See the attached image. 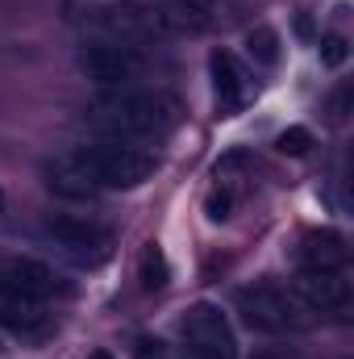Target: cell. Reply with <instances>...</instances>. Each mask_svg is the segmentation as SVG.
<instances>
[{"instance_id":"1","label":"cell","mask_w":354,"mask_h":359,"mask_svg":"<svg viewBox=\"0 0 354 359\" xmlns=\"http://www.w3.org/2000/svg\"><path fill=\"white\" fill-rule=\"evenodd\" d=\"M96 113L121 138H163L183 117L176 96L159 88H108L96 100Z\"/></svg>"},{"instance_id":"2","label":"cell","mask_w":354,"mask_h":359,"mask_svg":"<svg viewBox=\"0 0 354 359\" xmlns=\"http://www.w3.org/2000/svg\"><path fill=\"white\" fill-rule=\"evenodd\" d=\"M84 159L92 163L100 188H138L155 176V151H146V147H138V138H121V134L88 142Z\"/></svg>"},{"instance_id":"3","label":"cell","mask_w":354,"mask_h":359,"mask_svg":"<svg viewBox=\"0 0 354 359\" xmlns=\"http://www.w3.org/2000/svg\"><path fill=\"white\" fill-rule=\"evenodd\" d=\"M238 309H242L246 326L259 330V334H292V330H304L309 326V309L296 301V292L292 288H279L271 280H259V284L242 288Z\"/></svg>"},{"instance_id":"4","label":"cell","mask_w":354,"mask_h":359,"mask_svg":"<svg viewBox=\"0 0 354 359\" xmlns=\"http://www.w3.org/2000/svg\"><path fill=\"white\" fill-rule=\"evenodd\" d=\"M183 347L192 359H238V339H234V326L225 318L221 305L213 301H196L187 313H183Z\"/></svg>"},{"instance_id":"5","label":"cell","mask_w":354,"mask_h":359,"mask_svg":"<svg viewBox=\"0 0 354 359\" xmlns=\"http://www.w3.org/2000/svg\"><path fill=\"white\" fill-rule=\"evenodd\" d=\"M88 25L100 29L108 42H150L163 38L155 0H113V4H92Z\"/></svg>"},{"instance_id":"6","label":"cell","mask_w":354,"mask_h":359,"mask_svg":"<svg viewBox=\"0 0 354 359\" xmlns=\"http://www.w3.org/2000/svg\"><path fill=\"white\" fill-rule=\"evenodd\" d=\"M80 72L100 88H129V80H138V72H142V59L125 42L92 38L80 46Z\"/></svg>"},{"instance_id":"7","label":"cell","mask_w":354,"mask_h":359,"mask_svg":"<svg viewBox=\"0 0 354 359\" xmlns=\"http://www.w3.org/2000/svg\"><path fill=\"white\" fill-rule=\"evenodd\" d=\"M46 238L59 247V255L76 259L80 268H96L108 259V247H113V234L96 222L84 217H50L46 222Z\"/></svg>"},{"instance_id":"8","label":"cell","mask_w":354,"mask_h":359,"mask_svg":"<svg viewBox=\"0 0 354 359\" xmlns=\"http://www.w3.org/2000/svg\"><path fill=\"white\" fill-rule=\"evenodd\" d=\"M0 288L17 297H34V301H50L67 292V284L55 276V268L29 255H0Z\"/></svg>"},{"instance_id":"9","label":"cell","mask_w":354,"mask_h":359,"mask_svg":"<svg viewBox=\"0 0 354 359\" xmlns=\"http://www.w3.org/2000/svg\"><path fill=\"white\" fill-rule=\"evenodd\" d=\"M292 292L309 313H334L351 305V280L338 268H300V276L292 280Z\"/></svg>"},{"instance_id":"10","label":"cell","mask_w":354,"mask_h":359,"mask_svg":"<svg viewBox=\"0 0 354 359\" xmlns=\"http://www.w3.org/2000/svg\"><path fill=\"white\" fill-rule=\"evenodd\" d=\"M46 188L63 201H92L100 192V180L92 172V163L84 159V151H67V155H55L46 159Z\"/></svg>"},{"instance_id":"11","label":"cell","mask_w":354,"mask_h":359,"mask_svg":"<svg viewBox=\"0 0 354 359\" xmlns=\"http://www.w3.org/2000/svg\"><path fill=\"white\" fill-rule=\"evenodd\" d=\"M208 72H213V96H217V109L225 117H234L250 96H255V84L246 76V67L229 55V50H213L208 55Z\"/></svg>"},{"instance_id":"12","label":"cell","mask_w":354,"mask_h":359,"mask_svg":"<svg viewBox=\"0 0 354 359\" xmlns=\"http://www.w3.org/2000/svg\"><path fill=\"white\" fill-rule=\"evenodd\" d=\"M0 326L17 339H46L55 330L50 313H46V301H34V297H17V292H4L0 288Z\"/></svg>"},{"instance_id":"13","label":"cell","mask_w":354,"mask_h":359,"mask_svg":"<svg viewBox=\"0 0 354 359\" xmlns=\"http://www.w3.org/2000/svg\"><path fill=\"white\" fill-rule=\"evenodd\" d=\"M155 13H159V25H163V38L167 34H204L217 25V4L213 0H155Z\"/></svg>"},{"instance_id":"14","label":"cell","mask_w":354,"mask_h":359,"mask_svg":"<svg viewBox=\"0 0 354 359\" xmlns=\"http://www.w3.org/2000/svg\"><path fill=\"white\" fill-rule=\"evenodd\" d=\"M346 259H351L346 238L334 234V230H313V234H304V243H300V264H304V268H338L342 271Z\"/></svg>"},{"instance_id":"15","label":"cell","mask_w":354,"mask_h":359,"mask_svg":"<svg viewBox=\"0 0 354 359\" xmlns=\"http://www.w3.org/2000/svg\"><path fill=\"white\" fill-rule=\"evenodd\" d=\"M138 280H142V288H146V292L167 288V280H171V264H167V255H163V247H159V243H146V247H142Z\"/></svg>"},{"instance_id":"16","label":"cell","mask_w":354,"mask_h":359,"mask_svg":"<svg viewBox=\"0 0 354 359\" xmlns=\"http://www.w3.org/2000/svg\"><path fill=\"white\" fill-rule=\"evenodd\" d=\"M246 55H250L259 67H275V63H279V34H275L271 25L246 29Z\"/></svg>"},{"instance_id":"17","label":"cell","mask_w":354,"mask_h":359,"mask_svg":"<svg viewBox=\"0 0 354 359\" xmlns=\"http://www.w3.org/2000/svg\"><path fill=\"white\" fill-rule=\"evenodd\" d=\"M275 147H279V155L300 159V155H309V151H313V134H309L304 126H288V130L275 138Z\"/></svg>"},{"instance_id":"18","label":"cell","mask_w":354,"mask_h":359,"mask_svg":"<svg viewBox=\"0 0 354 359\" xmlns=\"http://www.w3.org/2000/svg\"><path fill=\"white\" fill-rule=\"evenodd\" d=\"M204 213H208V222H229V213H234V192H229V184H217V188L208 192Z\"/></svg>"},{"instance_id":"19","label":"cell","mask_w":354,"mask_h":359,"mask_svg":"<svg viewBox=\"0 0 354 359\" xmlns=\"http://www.w3.org/2000/svg\"><path fill=\"white\" fill-rule=\"evenodd\" d=\"M346 59H351V42L342 34H325L321 38V63L325 67H342Z\"/></svg>"},{"instance_id":"20","label":"cell","mask_w":354,"mask_h":359,"mask_svg":"<svg viewBox=\"0 0 354 359\" xmlns=\"http://www.w3.org/2000/svg\"><path fill=\"white\" fill-rule=\"evenodd\" d=\"M134 359H167L163 339H155V334H138V339H134Z\"/></svg>"},{"instance_id":"21","label":"cell","mask_w":354,"mask_h":359,"mask_svg":"<svg viewBox=\"0 0 354 359\" xmlns=\"http://www.w3.org/2000/svg\"><path fill=\"white\" fill-rule=\"evenodd\" d=\"M346 113H351V84H342V88L330 96V117L334 121H346Z\"/></svg>"},{"instance_id":"22","label":"cell","mask_w":354,"mask_h":359,"mask_svg":"<svg viewBox=\"0 0 354 359\" xmlns=\"http://www.w3.org/2000/svg\"><path fill=\"white\" fill-rule=\"evenodd\" d=\"M255 359H300L296 347H263V351H255Z\"/></svg>"},{"instance_id":"23","label":"cell","mask_w":354,"mask_h":359,"mask_svg":"<svg viewBox=\"0 0 354 359\" xmlns=\"http://www.w3.org/2000/svg\"><path fill=\"white\" fill-rule=\"evenodd\" d=\"M296 29H300V34L309 38V34H313V21H309V17H296Z\"/></svg>"},{"instance_id":"24","label":"cell","mask_w":354,"mask_h":359,"mask_svg":"<svg viewBox=\"0 0 354 359\" xmlns=\"http://www.w3.org/2000/svg\"><path fill=\"white\" fill-rule=\"evenodd\" d=\"M88 359H113V355H108V351H92Z\"/></svg>"},{"instance_id":"25","label":"cell","mask_w":354,"mask_h":359,"mask_svg":"<svg viewBox=\"0 0 354 359\" xmlns=\"http://www.w3.org/2000/svg\"><path fill=\"white\" fill-rule=\"evenodd\" d=\"M0 217H4V192H0Z\"/></svg>"}]
</instances>
